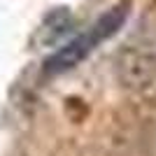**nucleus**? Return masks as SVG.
<instances>
[{"mask_svg": "<svg viewBox=\"0 0 156 156\" xmlns=\"http://www.w3.org/2000/svg\"><path fill=\"white\" fill-rule=\"evenodd\" d=\"M128 7H130L128 2H119V5L112 7L110 12H105L86 33L77 35V37L70 40L65 47H61L58 51L47 61L44 72L47 75H61V72L72 70L75 65H79L93 49H96L98 42L112 37L119 28L124 26V21L128 19Z\"/></svg>", "mask_w": 156, "mask_h": 156, "instance_id": "obj_1", "label": "nucleus"}]
</instances>
